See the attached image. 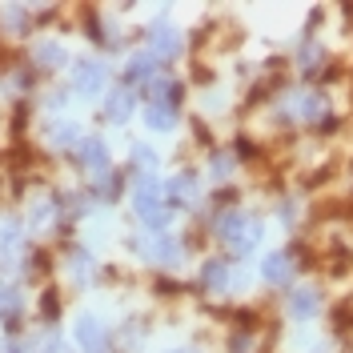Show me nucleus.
Instances as JSON below:
<instances>
[{
  "label": "nucleus",
  "mask_w": 353,
  "mask_h": 353,
  "mask_svg": "<svg viewBox=\"0 0 353 353\" xmlns=\"http://www.w3.org/2000/svg\"><path fill=\"white\" fill-rule=\"evenodd\" d=\"M181 48H185L181 28H173V24H153V28H149V52L157 57V65H165V61L181 57Z\"/></svg>",
  "instance_id": "6"
},
{
  "label": "nucleus",
  "mask_w": 353,
  "mask_h": 353,
  "mask_svg": "<svg viewBox=\"0 0 353 353\" xmlns=\"http://www.w3.org/2000/svg\"><path fill=\"white\" fill-rule=\"evenodd\" d=\"M4 353H24L21 345H4Z\"/></svg>",
  "instance_id": "14"
},
{
  "label": "nucleus",
  "mask_w": 353,
  "mask_h": 353,
  "mask_svg": "<svg viewBox=\"0 0 353 353\" xmlns=\"http://www.w3.org/2000/svg\"><path fill=\"white\" fill-rule=\"evenodd\" d=\"M141 165V173H153L157 169V153L149 149V145H132V169Z\"/></svg>",
  "instance_id": "13"
},
{
  "label": "nucleus",
  "mask_w": 353,
  "mask_h": 353,
  "mask_svg": "<svg viewBox=\"0 0 353 353\" xmlns=\"http://www.w3.org/2000/svg\"><path fill=\"white\" fill-rule=\"evenodd\" d=\"M65 269H68V277L81 285V281H88V277L97 273V261L88 257V249H68L65 253Z\"/></svg>",
  "instance_id": "10"
},
{
  "label": "nucleus",
  "mask_w": 353,
  "mask_h": 353,
  "mask_svg": "<svg viewBox=\"0 0 353 353\" xmlns=\"http://www.w3.org/2000/svg\"><path fill=\"white\" fill-rule=\"evenodd\" d=\"M32 65L41 68V72H57V68L68 65V48L61 41H41L32 48Z\"/></svg>",
  "instance_id": "9"
},
{
  "label": "nucleus",
  "mask_w": 353,
  "mask_h": 353,
  "mask_svg": "<svg viewBox=\"0 0 353 353\" xmlns=\"http://www.w3.org/2000/svg\"><path fill=\"white\" fill-rule=\"evenodd\" d=\"M297 269H301L297 249H273V253H265V261H261V277H265V285H273V289H293Z\"/></svg>",
  "instance_id": "2"
},
{
  "label": "nucleus",
  "mask_w": 353,
  "mask_h": 353,
  "mask_svg": "<svg viewBox=\"0 0 353 353\" xmlns=\"http://www.w3.org/2000/svg\"><path fill=\"white\" fill-rule=\"evenodd\" d=\"M237 161H241L237 153H225V149H213V153H209V173L217 176V181H229V176H233V169H237Z\"/></svg>",
  "instance_id": "11"
},
{
  "label": "nucleus",
  "mask_w": 353,
  "mask_h": 353,
  "mask_svg": "<svg viewBox=\"0 0 353 353\" xmlns=\"http://www.w3.org/2000/svg\"><path fill=\"white\" fill-rule=\"evenodd\" d=\"M137 109V92L132 88H112L105 92V105H101V117L109 121V125H125Z\"/></svg>",
  "instance_id": "8"
},
{
  "label": "nucleus",
  "mask_w": 353,
  "mask_h": 353,
  "mask_svg": "<svg viewBox=\"0 0 353 353\" xmlns=\"http://www.w3.org/2000/svg\"><path fill=\"white\" fill-rule=\"evenodd\" d=\"M72 341H77L85 353H112L109 330H105V321L92 317V313H81V317L72 321Z\"/></svg>",
  "instance_id": "3"
},
{
  "label": "nucleus",
  "mask_w": 353,
  "mask_h": 353,
  "mask_svg": "<svg viewBox=\"0 0 353 353\" xmlns=\"http://www.w3.org/2000/svg\"><path fill=\"white\" fill-rule=\"evenodd\" d=\"M321 309H325V293L321 285H293L285 297V317L289 321H297V325H309V321H317L321 317Z\"/></svg>",
  "instance_id": "1"
},
{
  "label": "nucleus",
  "mask_w": 353,
  "mask_h": 353,
  "mask_svg": "<svg viewBox=\"0 0 353 353\" xmlns=\"http://www.w3.org/2000/svg\"><path fill=\"white\" fill-rule=\"evenodd\" d=\"M68 81H72V88H77L81 97H97V92H105L109 65H105V61H72Z\"/></svg>",
  "instance_id": "4"
},
{
  "label": "nucleus",
  "mask_w": 353,
  "mask_h": 353,
  "mask_svg": "<svg viewBox=\"0 0 353 353\" xmlns=\"http://www.w3.org/2000/svg\"><path fill=\"white\" fill-rule=\"evenodd\" d=\"M201 201V176L193 169H181L176 176L165 181V205L169 209H189Z\"/></svg>",
  "instance_id": "5"
},
{
  "label": "nucleus",
  "mask_w": 353,
  "mask_h": 353,
  "mask_svg": "<svg viewBox=\"0 0 353 353\" xmlns=\"http://www.w3.org/2000/svg\"><path fill=\"white\" fill-rule=\"evenodd\" d=\"M72 157H77V165L88 169V173H97V176L109 173V145H105L101 137H85V141H81V149H77Z\"/></svg>",
  "instance_id": "7"
},
{
  "label": "nucleus",
  "mask_w": 353,
  "mask_h": 353,
  "mask_svg": "<svg viewBox=\"0 0 353 353\" xmlns=\"http://www.w3.org/2000/svg\"><path fill=\"white\" fill-rule=\"evenodd\" d=\"M145 121H149V129L169 132L176 125V109H165V105H145Z\"/></svg>",
  "instance_id": "12"
}]
</instances>
